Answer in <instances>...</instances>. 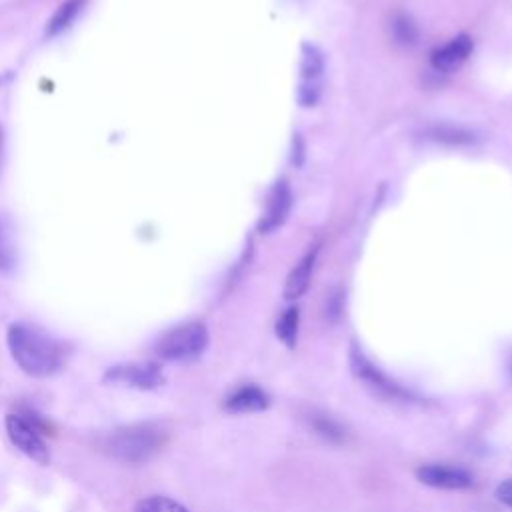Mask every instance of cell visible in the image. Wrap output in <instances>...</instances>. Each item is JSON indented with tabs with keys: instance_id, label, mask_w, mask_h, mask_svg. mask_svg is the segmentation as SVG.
<instances>
[{
	"instance_id": "6da1fadb",
	"label": "cell",
	"mask_w": 512,
	"mask_h": 512,
	"mask_svg": "<svg viewBox=\"0 0 512 512\" xmlns=\"http://www.w3.org/2000/svg\"><path fill=\"white\" fill-rule=\"evenodd\" d=\"M6 340L12 358L30 376H52L62 368L66 360V350L60 340L26 322L10 324Z\"/></svg>"
},
{
	"instance_id": "7a4b0ae2",
	"label": "cell",
	"mask_w": 512,
	"mask_h": 512,
	"mask_svg": "<svg viewBox=\"0 0 512 512\" xmlns=\"http://www.w3.org/2000/svg\"><path fill=\"white\" fill-rule=\"evenodd\" d=\"M166 442V430L158 424L146 422V424H134L128 428L116 430L108 442V452L130 464H142L148 462L152 456L160 452V448Z\"/></svg>"
},
{
	"instance_id": "3957f363",
	"label": "cell",
	"mask_w": 512,
	"mask_h": 512,
	"mask_svg": "<svg viewBox=\"0 0 512 512\" xmlns=\"http://www.w3.org/2000/svg\"><path fill=\"white\" fill-rule=\"evenodd\" d=\"M350 368L352 374L364 382L368 390H372L376 396L388 400V402H402V404H416L420 398L394 378H390L384 370H380L358 346L350 348Z\"/></svg>"
},
{
	"instance_id": "277c9868",
	"label": "cell",
	"mask_w": 512,
	"mask_h": 512,
	"mask_svg": "<svg viewBox=\"0 0 512 512\" xmlns=\"http://www.w3.org/2000/svg\"><path fill=\"white\" fill-rule=\"evenodd\" d=\"M208 346V328L202 322H184L166 330L154 350L170 362H188L198 358Z\"/></svg>"
},
{
	"instance_id": "5b68a950",
	"label": "cell",
	"mask_w": 512,
	"mask_h": 512,
	"mask_svg": "<svg viewBox=\"0 0 512 512\" xmlns=\"http://www.w3.org/2000/svg\"><path fill=\"white\" fill-rule=\"evenodd\" d=\"M44 424L38 418H28L26 414H8L6 416V432L10 442L28 458L48 464L50 452L42 438Z\"/></svg>"
},
{
	"instance_id": "8992f818",
	"label": "cell",
	"mask_w": 512,
	"mask_h": 512,
	"mask_svg": "<svg viewBox=\"0 0 512 512\" xmlns=\"http://www.w3.org/2000/svg\"><path fill=\"white\" fill-rule=\"evenodd\" d=\"M104 382L122 384L138 390H154L164 384V372L156 362H130L116 364L104 372Z\"/></svg>"
},
{
	"instance_id": "52a82bcc",
	"label": "cell",
	"mask_w": 512,
	"mask_h": 512,
	"mask_svg": "<svg viewBox=\"0 0 512 512\" xmlns=\"http://www.w3.org/2000/svg\"><path fill=\"white\" fill-rule=\"evenodd\" d=\"M322 76H324L322 52L312 44H304L302 60H300V88H298V100L302 106L316 104L322 92Z\"/></svg>"
},
{
	"instance_id": "ba28073f",
	"label": "cell",
	"mask_w": 512,
	"mask_h": 512,
	"mask_svg": "<svg viewBox=\"0 0 512 512\" xmlns=\"http://www.w3.org/2000/svg\"><path fill=\"white\" fill-rule=\"evenodd\" d=\"M416 478L426 486L442 490H466L474 486L472 472L452 464H422L416 470Z\"/></svg>"
},
{
	"instance_id": "9c48e42d",
	"label": "cell",
	"mask_w": 512,
	"mask_h": 512,
	"mask_svg": "<svg viewBox=\"0 0 512 512\" xmlns=\"http://www.w3.org/2000/svg\"><path fill=\"white\" fill-rule=\"evenodd\" d=\"M290 206H292V192H290V186L286 180H280L272 186L270 194H268V200H266V208L262 212V218H260V232H272L276 230L278 226L284 224V220L288 218V212H290Z\"/></svg>"
},
{
	"instance_id": "30bf717a",
	"label": "cell",
	"mask_w": 512,
	"mask_h": 512,
	"mask_svg": "<svg viewBox=\"0 0 512 512\" xmlns=\"http://www.w3.org/2000/svg\"><path fill=\"white\" fill-rule=\"evenodd\" d=\"M270 406V396L256 384H244L230 392L224 400V408L234 414L262 412Z\"/></svg>"
},
{
	"instance_id": "8fae6325",
	"label": "cell",
	"mask_w": 512,
	"mask_h": 512,
	"mask_svg": "<svg viewBox=\"0 0 512 512\" xmlns=\"http://www.w3.org/2000/svg\"><path fill=\"white\" fill-rule=\"evenodd\" d=\"M470 52H472V40L462 34L452 38L444 46L436 48L432 52L430 62L438 72H452L470 56Z\"/></svg>"
},
{
	"instance_id": "7c38bea8",
	"label": "cell",
	"mask_w": 512,
	"mask_h": 512,
	"mask_svg": "<svg viewBox=\"0 0 512 512\" xmlns=\"http://www.w3.org/2000/svg\"><path fill=\"white\" fill-rule=\"evenodd\" d=\"M316 256H318V248L314 246L290 270V274L286 278V284H284V296L288 300H296V298H300L308 290L310 278H312V270H314V264H316Z\"/></svg>"
},
{
	"instance_id": "4fadbf2b",
	"label": "cell",
	"mask_w": 512,
	"mask_h": 512,
	"mask_svg": "<svg viewBox=\"0 0 512 512\" xmlns=\"http://www.w3.org/2000/svg\"><path fill=\"white\" fill-rule=\"evenodd\" d=\"M308 422H310V428L314 430V434H318L322 440H326L330 444H344L348 440L346 424L332 414L312 412L308 416Z\"/></svg>"
},
{
	"instance_id": "5bb4252c",
	"label": "cell",
	"mask_w": 512,
	"mask_h": 512,
	"mask_svg": "<svg viewBox=\"0 0 512 512\" xmlns=\"http://www.w3.org/2000/svg\"><path fill=\"white\" fill-rule=\"evenodd\" d=\"M426 138L436 140V142H444V144H452V146H460V144H470L474 142V132L464 128V126H456L450 122H442V124H432L426 128Z\"/></svg>"
},
{
	"instance_id": "9a60e30c",
	"label": "cell",
	"mask_w": 512,
	"mask_h": 512,
	"mask_svg": "<svg viewBox=\"0 0 512 512\" xmlns=\"http://www.w3.org/2000/svg\"><path fill=\"white\" fill-rule=\"evenodd\" d=\"M298 324H300V310L296 306L286 308L280 318L276 320V336L286 348H294L298 340Z\"/></svg>"
},
{
	"instance_id": "2e32d148",
	"label": "cell",
	"mask_w": 512,
	"mask_h": 512,
	"mask_svg": "<svg viewBox=\"0 0 512 512\" xmlns=\"http://www.w3.org/2000/svg\"><path fill=\"white\" fill-rule=\"evenodd\" d=\"M390 32H392V38L402 46H412L418 38V30H416L414 22L410 20V16H406V14H394L392 16Z\"/></svg>"
},
{
	"instance_id": "e0dca14e",
	"label": "cell",
	"mask_w": 512,
	"mask_h": 512,
	"mask_svg": "<svg viewBox=\"0 0 512 512\" xmlns=\"http://www.w3.org/2000/svg\"><path fill=\"white\" fill-rule=\"evenodd\" d=\"M78 8H80V0H68V2H64V4L56 10V14L52 16V20L48 22V34L54 36V34L66 30V28L70 26V22L74 20V16L78 14Z\"/></svg>"
},
{
	"instance_id": "ac0fdd59",
	"label": "cell",
	"mask_w": 512,
	"mask_h": 512,
	"mask_svg": "<svg viewBox=\"0 0 512 512\" xmlns=\"http://www.w3.org/2000/svg\"><path fill=\"white\" fill-rule=\"evenodd\" d=\"M134 512H188V510L180 502L168 496H148L136 504Z\"/></svg>"
},
{
	"instance_id": "d6986e66",
	"label": "cell",
	"mask_w": 512,
	"mask_h": 512,
	"mask_svg": "<svg viewBox=\"0 0 512 512\" xmlns=\"http://www.w3.org/2000/svg\"><path fill=\"white\" fill-rule=\"evenodd\" d=\"M342 312H344V292L334 290L326 300V316L330 318V322H336L342 316Z\"/></svg>"
},
{
	"instance_id": "ffe728a7",
	"label": "cell",
	"mask_w": 512,
	"mask_h": 512,
	"mask_svg": "<svg viewBox=\"0 0 512 512\" xmlns=\"http://www.w3.org/2000/svg\"><path fill=\"white\" fill-rule=\"evenodd\" d=\"M14 262V252H12V244H10V238L0 222V272L2 270H8Z\"/></svg>"
},
{
	"instance_id": "44dd1931",
	"label": "cell",
	"mask_w": 512,
	"mask_h": 512,
	"mask_svg": "<svg viewBox=\"0 0 512 512\" xmlns=\"http://www.w3.org/2000/svg\"><path fill=\"white\" fill-rule=\"evenodd\" d=\"M494 496H496V500H498L500 504H504L506 508L512 510V478L502 480V482L496 486Z\"/></svg>"
},
{
	"instance_id": "7402d4cb",
	"label": "cell",
	"mask_w": 512,
	"mask_h": 512,
	"mask_svg": "<svg viewBox=\"0 0 512 512\" xmlns=\"http://www.w3.org/2000/svg\"><path fill=\"white\" fill-rule=\"evenodd\" d=\"M506 370H508V376H510V380H512V354L508 356V364H506Z\"/></svg>"
},
{
	"instance_id": "603a6c76",
	"label": "cell",
	"mask_w": 512,
	"mask_h": 512,
	"mask_svg": "<svg viewBox=\"0 0 512 512\" xmlns=\"http://www.w3.org/2000/svg\"><path fill=\"white\" fill-rule=\"evenodd\" d=\"M0 156H2V128H0Z\"/></svg>"
}]
</instances>
